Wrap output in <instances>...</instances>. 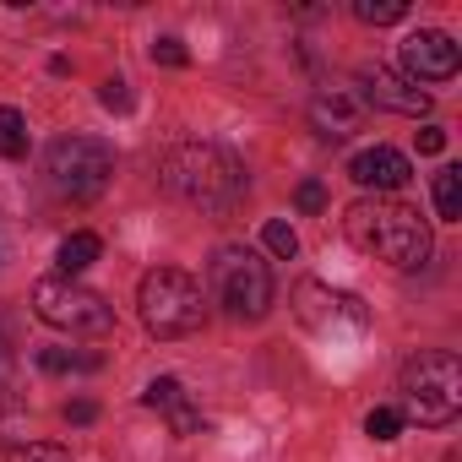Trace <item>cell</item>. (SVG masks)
<instances>
[{
    "label": "cell",
    "instance_id": "6da1fadb",
    "mask_svg": "<svg viewBox=\"0 0 462 462\" xmlns=\"http://www.w3.org/2000/svg\"><path fill=\"white\" fill-rule=\"evenodd\" d=\"M158 174H163V190L169 196H180L185 207L212 212V217H228V212L245 201V190H251L245 163L235 152L212 147V142H180V147H169Z\"/></svg>",
    "mask_w": 462,
    "mask_h": 462
},
{
    "label": "cell",
    "instance_id": "7a4b0ae2",
    "mask_svg": "<svg viewBox=\"0 0 462 462\" xmlns=\"http://www.w3.org/2000/svg\"><path fill=\"white\" fill-rule=\"evenodd\" d=\"M343 235L354 251L386 262V267H424L430 256V223L419 217V207L397 201V196H365L343 212Z\"/></svg>",
    "mask_w": 462,
    "mask_h": 462
},
{
    "label": "cell",
    "instance_id": "3957f363",
    "mask_svg": "<svg viewBox=\"0 0 462 462\" xmlns=\"http://www.w3.org/2000/svg\"><path fill=\"white\" fill-rule=\"evenodd\" d=\"M397 392H402L408 419H419V424H430V430L451 424V419L462 413V365H457V354H446V348L413 354V359L402 365Z\"/></svg>",
    "mask_w": 462,
    "mask_h": 462
},
{
    "label": "cell",
    "instance_id": "277c9868",
    "mask_svg": "<svg viewBox=\"0 0 462 462\" xmlns=\"http://www.w3.org/2000/svg\"><path fill=\"white\" fill-rule=\"evenodd\" d=\"M136 305H142V321L152 337H190L207 321V294L180 267H152L136 289Z\"/></svg>",
    "mask_w": 462,
    "mask_h": 462
},
{
    "label": "cell",
    "instance_id": "5b68a950",
    "mask_svg": "<svg viewBox=\"0 0 462 462\" xmlns=\"http://www.w3.org/2000/svg\"><path fill=\"white\" fill-rule=\"evenodd\" d=\"M207 278H212L217 305L235 321H262L273 310V273L251 245H217Z\"/></svg>",
    "mask_w": 462,
    "mask_h": 462
},
{
    "label": "cell",
    "instance_id": "8992f818",
    "mask_svg": "<svg viewBox=\"0 0 462 462\" xmlns=\"http://www.w3.org/2000/svg\"><path fill=\"white\" fill-rule=\"evenodd\" d=\"M33 310L44 327L55 332H71V337H104L115 327V305L93 289H82L77 278H39L33 283Z\"/></svg>",
    "mask_w": 462,
    "mask_h": 462
},
{
    "label": "cell",
    "instance_id": "52a82bcc",
    "mask_svg": "<svg viewBox=\"0 0 462 462\" xmlns=\"http://www.w3.org/2000/svg\"><path fill=\"white\" fill-rule=\"evenodd\" d=\"M44 174L66 201H93V196H104V185L115 174V152L98 136H60L44 152Z\"/></svg>",
    "mask_w": 462,
    "mask_h": 462
},
{
    "label": "cell",
    "instance_id": "ba28073f",
    "mask_svg": "<svg viewBox=\"0 0 462 462\" xmlns=\"http://www.w3.org/2000/svg\"><path fill=\"white\" fill-rule=\"evenodd\" d=\"M294 316L316 332V337H359L365 327H370V305L359 300V294H348V289H332V283H316V278H305L300 289H294Z\"/></svg>",
    "mask_w": 462,
    "mask_h": 462
},
{
    "label": "cell",
    "instance_id": "9c48e42d",
    "mask_svg": "<svg viewBox=\"0 0 462 462\" xmlns=\"http://www.w3.org/2000/svg\"><path fill=\"white\" fill-rule=\"evenodd\" d=\"M457 66H462V55H457L451 33L419 28V33H408V39H402V71H408V82H413V88H419V82H451V77H457Z\"/></svg>",
    "mask_w": 462,
    "mask_h": 462
},
{
    "label": "cell",
    "instance_id": "30bf717a",
    "mask_svg": "<svg viewBox=\"0 0 462 462\" xmlns=\"http://www.w3.org/2000/svg\"><path fill=\"white\" fill-rule=\"evenodd\" d=\"M365 98L354 93V88H321L316 98H310V125H316V136H327V142H348L354 131H365Z\"/></svg>",
    "mask_w": 462,
    "mask_h": 462
},
{
    "label": "cell",
    "instance_id": "8fae6325",
    "mask_svg": "<svg viewBox=\"0 0 462 462\" xmlns=\"http://www.w3.org/2000/svg\"><path fill=\"white\" fill-rule=\"evenodd\" d=\"M359 82H365V109L375 104V109H392V115H430V93L424 88H413L408 77H397V71H386V66H370V71H359Z\"/></svg>",
    "mask_w": 462,
    "mask_h": 462
},
{
    "label": "cell",
    "instance_id": "7c38bea8",
    "mask_svg": "<svg viewBox=\"0 0 462 462\" xmlns=\"http://www.w3.org/2000/svg\"><path fill=\"white\" fill-rule=\"evenodd\" d=\"M348 174H354L365 190H375V196H392V190H402V185L413 180V163H408L397 147L375 142V147H365V152H354V158H348Z\"/></svg>",
    "mask_w": 462,
    "mask_h": 462
},
{
    "label": "cell",
    "instance_id": "4fadbf2b",
    "mask_svg": "<svg viewBox=\"0 0 462 462\" xmlns=\"http://www.w3.org/2000/svg\"><path fill=\"white\" fill-rule=\"evenodd\" d=\"M142 402H147L152 413H163L174 435H196V430H201V413L190 408V397H185V386H180L174 375H158V381L142 392Z\"/></svg>",
    "mask_w": 462,
    "mask_h": 462
},
{
    "label": "cell",
    "instance_id": "5bb4252c",
    "mask_svg": "<svg viewBox=\"0 0 462 462\" xmlns=\"http://www.w3.org/2000/svg\"><path fill=\"white\" fill-rule=\"evenodd\" d=\"M98 256H104V240L82 228V235H66V240H60V251H55V267H60V278H77V273H88Z\"/></svg>",
    "mask_w": 462,
    "mask_h": 462
},
{
    "label": "cell",
    "instance_id": "9a60e30c",
    "mask_svg": "<svg viewBox=\"0 0 462 462\" xmlns=\"http://www.w3.org/2000/svg\"><path fill=\"white\" fill-rule=\"evenodd\" d=\"M0 158H28V120L12 104H0Z\"/></svg>",
    "mask_w": 462,
    "mask_h": 462
},
{
    "label": "cell",
    "instance_id": "2e32d148",
    "mask_svg": "<svg viewBox=\"0 0 462 462\" xmlns=\"http://www.w3.org/2000/svg\"><path fill=\"white\" fill-rule=\"evenodd\" d=\"M435 212H440L446 223L462 217V169H440V174H435Z\"/></svg>",
    "mask_w": 462,
    "mask_h": 462
},
{
    "label": "cell",
    "instance_id": "e0dca14e",
    "mask_svg": "<svg viewBox=\"0 0 462 462\" xmlns=\"http://www.w3.org/2000/svg\"><path fill=\"white\" fill-rule=\"evenodd\" d=\"M104 359L98 354H71V348H44L39 354V370H50V375H71V370H98Z\"/></svg>",
    "mask_w": 462,
    "mask_h": 462
},
{
    "label": "cell",
    "instance_id": "ac0fdd59",
    "mask_svg": "<svg viewBox=\"0 0 462 462\" xmlns=\"http://www.w3.org/2000/svg\"><path fill=\"white\" fill-rule=\"evenodd\" d=\"M354 17L370 23V28H386V23L408 17V0H354Z\"/></svg>",
    "mask_w": 462,
    "mask_h": 462
},
{
    "label": "cell",
    "instance_id": "d6986e66",
    "mask_svg": "<svg viewBox=\"0 0 462 462\" xmlns=\"http://www.w3.org/2000/svg\"><path fill=\"white\" fill-rule=\"evenodd\" d=\"M262 245L278 256V262H289V256H300V235H294V228L283 223V217H273L267 228H262Z\"/></svg>",
    "mask_w": 462,
    "mask_h": 462
},
{
    "label": "cell",
    "instance_id": "ffe728a7",
    "mask_svg": "<svg viewBox=\"0 0 462 462\" xmlns=\"http://www.w3.org/2000/svg\"><path fill=\"white\" fill-rule=\"evenodd\" d=\"M6 462H71V451L55 446V440H23V446L6 451Z\"/></svg>",
    "mask_w": 462,
    "mask_h": 462
},
{
    "label": "cell",
    "instance_id": "44dd1931",
    "mask_svg": "<svg viewBox=\"0 0 462 462\" xmlns=\"http://www.w3.org/2000/svg\"><path fill=\"white\" fill-rule=\"evenodd\" d=\"M365 435H375V440H397V435H402V408H370Z\"/></svg>",
    "mask_w": 462,
    "mask_h": 462
},
{
    "label": "cell",
    "instance_id": "7402d4cb",
    "mask_svg": "<svg viewBox=\"0 0 462 462\" xmlns=\"http://www.w3.org/2000/svg\"><path fill=\"white\" fill-rule=\"evenodd\" d=\"M152 66H174V71H180V66H190V50H185L180 39H158V44H152Z\"/></svg>",
    "mask_w": 462,
    "mask_h": 462
},
{
    "label": "cell",
    "instance_id": "603a6c76",
    "mask_svg": "<svg viewBox=\"0 0 462 462\" xmlns=\"http://www.w3.org/2000/svg\"><path fill=\"white\" fill-rule=\"evenodd\" d=\"M294 201H300V212H327V185H321V180H305V185L294 190Z\"/></svg>",
    "mask_w": 462,
    "mask_h": 462
},
{
    "label": "cell",
    "instance_id": "cb8c5ba5",
    "mask_svg": "<svg viewBox=\"0 0 462 462\" xmlns=\"http://www.w3.org/2000/svg\"><path fill=\"white\" fill-rule=\"evenodd\" d=\"M98 98H104V109H120V115H125V109H131V88H125V82H120V77H109V82H104V88H98Z\"/></svg>",
    "mask_w": 462,
    "mask_h": 462
},
{
    "label": "cell",
    "instance_id": "d4e9b609",
    "mask_svg": "<svg viewBox=\"0 0 462 462\" xmlns=\"http://www.w3.org/2000/svg\"><path fill=\"white\" fill-rule=\"evenodd\" d=\"M17 419H23V402H17V397L6 392V381H0V435H6V430H12Z\"/></svg>",
    "mask_w": 462,
    "mask_h": 462
},
{
    "label": "cell",
    "instance_id": "484cf974",
    "mask_svg": "<svg viewBox=\"0 0 462 462\" xmlns=\"http://www.w3.org/2000/svg\"><path fill=\"white\" fill-rule=\"evenodd\" d=\"M66 419H71V424H93V419H98V402H93V397H77V402H66Z\"/></svg>",
    "mask_w": 462,
    "mask_h": 462
},
{
    "label": "cell",
    "instance_id": "4316f807",
    "mask_svg": "<svg viewBox=\"0 0 462 462\" xmlns=\"http://www.w3.org/2000/svg\"><path fill=\"white\" fill-rule=\"evenodd\" d=\"M440 147H446V131L440 125H424L419 131V152H440Z\"/></svg>",
    "mask_w": 462,
    "mask_h": 462
},
{
    "label": "cell",
    "instance_id": "83f0119b",
    "mask_svg": "<svg viewBox=\"0 0 462 462\" xmlns=\"http://www.w3.org/2000/svg\"><path fill=\"white\" fill-rule=\"evenodd\" d=\"M12 365H17V359H12V343H6V332H0V381L12 375Z\"/></svg>",
    "mask_w": 462,
    "mask_h": 462
}]
</instances>
